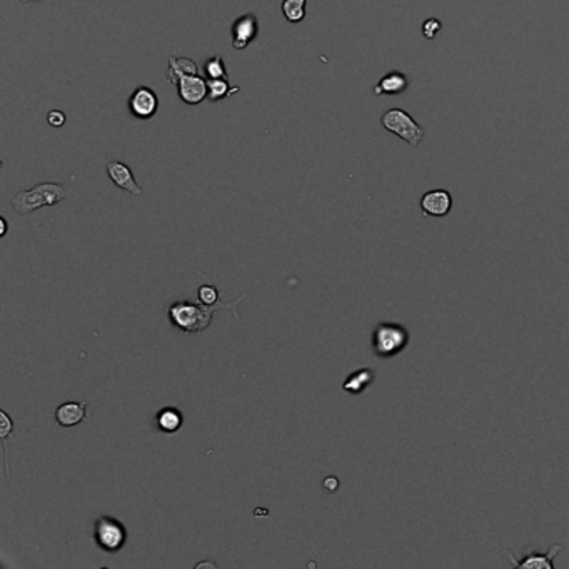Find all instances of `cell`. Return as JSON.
<instances>
[{
    "label": "cell",
    "mask_w": 569,
    "mask_h": 569,
    "mask_svg": "<svg viewBox=\"0 0 569 569\" xmlns=\"http://www.w3.org/2000/svg\"><path fill=\"white\" fill-rule=\"evenodd\" d=\"M247 294L240 296L239 299H236L234 302H217L209 306V304H200L199 302H192V301H177L174 302L171 307H169V321L177 331L180 333H187V334H199L203 333L209 327L212 318L216 315V312L219 309H227L232 311L236 319H239V314H237V304H240L244 298Z\"/></svg>",
    "instance_id": "cell-1"
},
{
    "label": "cell",
    "mask_w": 569,
    "mask_h": 569,
    "mask_svg": "<svg viewBox=\"0 0 569 569\" xmlns=\"http://www.w3.org/2000/svg\"><path fill=\"white\" fill-rule=\"evenodd\" d=\"M65 189L61 184L43 183L29 189V191L15 194L14 199H12V207L17 214L25 216L41 207H50V205L59 204L65 199Z\"/></svg>",
    "instance_id": "cell-2"
},
{
    "label": "cell",
    "mask_w": 569,
    "mask_h": 569,
    "mask_svg": "<svg viewBox=\"0 0 569 569\" xmlns=\"http://www.w3.org/2000/svg\"><path fill=\"white\" fill-rule=\"evenodd\" d=\"M411 334L408 327L397 322H379L373 331V351L377 358H396L409 346Z\"/></svg>",
    "instance_id": "cell-3"
},
{
    "label": "cell",
    "mask_w": 569,
    "mask_h": 569,
    "mask_svg": "<svg viewBox=\"0 0 569 569\" xmlns=\"http://www.w3.org/2000/svg\"><path fill=\"white\" fill-rule=\"evenodd\" d=\"M381 124L382 127L393 132L399 139L408 142L411 147H417L421 141L424 139V129L402 109L394 107L386 110L381 117Z\"/></svg>",
    "instance_id": "cell-4"
},
{
    "label": "cell",
    "mask_w": 569,
    "mask_h": 569,
    "mask_svg": "<svg viewBox=\"0 0 569 569\" xmlns=\"http://www.w3.org/2000/svg\"><path fill=\"white\" fill-rule=\"evenodd\" d=\"M94 541L102 551L118 552L125 546L127 541V529L121 521L112 516H99L94 524Z\"/></svg>",
    "instance_id": "cell-5"
},
{
    "label": "cell",
    "mask_w": 569,
    "mask_h": 569,
    "mask_svg": "<svg viewBox=\"0 0 569 569\" xmlns=\"http://www.w3.org/2000/svg\"><path fill=\"white\" fill-rule=\"evenodd\" d=\"M159 97L151 87H137L129 97V112L137 121H149L157 114Z\"/></svg>",
    "instance_id": "cell-6"
},
{
    "label": "cell",
    "mask_w": 569,
    "mask_h": 569,
    "mask_svg": "<svg viewBox=\"0 0 569 569\" xmlns=\"http://www.w3.org/2000/svg\"><path fill=\"white\" fill-rule=\"evenodd\" d=\"M259 34V21L254 14L240 15L237 21L232 23L231 37L232 47L236 50H244L258 39Z\"/></svg>",
    "instance_id": "cell-7"
},
{
    "label": "cell",
    "mask_w": 569,
    "mask_h": 569,
    "mask_svg": "<svg viewBox=\"0 0 569 569\" xmlns=\"http://www.w3.org/2000/svg\"><path fill=\"white\" fill-rule=\"evenodd\" d=\"M422 214L428 217H444L453 209V196L444 189L428 191L419 200Z\"/></svg>",
    "instance_id": "cell-8"
},
{
    "label": "cell",
    "mask_w": 569,
    "mask_h": 569,
    "mask_svg": "<svg viewBox=\"0 0 569 569\" xmlns=\"http://www.w3.org/2000/svg\"><path fill=\"white\" fill-rule=\"evenodd\" d=\"M563 551L561 544H555L549 548L548 552H528V555L521 556L519 559L513 558L511 552H506L509 561L515 568L519 569H555V558Z\"/></svg>",
    "instance_id": "cell-9"
},
{
    "label": "cell",
    "mask_w": 569,
    "mask_h": 569,
    "mask_svg": "<svg viewBox=\"0 0 569 569\" xmlns=\"http://www.w3.org/2000/svg\"><path fill=\"white\" fill-rule=\"evenodd\" d=\"M177 92H179L180 101L187 105H197L207 99V81L200 77L199 74L196 76L183 77L177 82Z\"/></svg>",
    "instance_id": "cell-10"
},
{
    "label": "cell",
    "mask_w": 569,
    "mask_h": 569,
    "mask_svg": "<svg viewBox=\"0 0 569 569\" xmlns=\"http://www.w3.org/2000/svg\"><path fill=\"white\" fill-rule=\"evenodd\" d=\"M105 169H107V176L110 177V180H112L118 189L132 194V196H142L141 185L136 183V177H134V174L130 171L127 164H124V162L121 161H109Z\"/></svg>",
    "instance_id": "cell-11"
},
{
    "label": "cell",
    "mask_w": 569,
    "mask_h": 569,
    "mask_svg": "<svg viewBox=\"0 0 569 569\" xmlns=\"http://www.w3.org/2000/svg\"><path fill=\"white\" fill-rule=\"evenodd\" d=\"M54 417L57 421V424L62 426V428H74V426L81 424L87 417V402H64V404H61L55 409Z\"/></svg>",
    "instance_id": "cell-12"
},
{
    "label": "cell",
    "mask_w": 569,
    "mask_h": 569,
    "mask_svg": "<svg viewBox=\"0 0 569 569\" xmlns=\"http://www.w3.org/2000/svg\"><path fill=\"white\" fill-rule=\"evenodd\" d=\"M376 379V373H374L371 367H359L354 373H351L349 376L344 379L342 382V391L346 393L353 394V396H359L374 382Z\"/></svg>",
    "instance_id": "cell-13"
},
{
    "label": "cell",
    "mask_w": 569,
    "mask_h": 569,
    "mask_svg": "<svg viewBox=\"0 0 569 569\" xmlns=\"http://www.w3.org/2000/svg\"><path fill=\"white\" fill-rule=\"evenodd\" d=\"M409 87V79L402 72H389L374 87L376 96H399Z\"/></svg>",
    "instance_id": "cell-14"
},
{
    "label": "cell",
    "mask_w": 569,
    "mask_h": 569,
    "mask_svg": "<svg viewBox=\"0 0 569 569\" xmlns=\"http://www.w3.org/2000/svg\"><path fill=\"white\" fill-rule=\"evenodd\" d=\"M184 424V414L180 413L179 408L174 406H167L162 408L159 413L156 414V426L162 434H174L177 433Z\"/></svg>",
    "instance_id": "cell-15"
},
{
    "label": "cell",
    "mask_w": 569,
    "mask_h": 569,
    "mask_svg": "<svg viewBox=\"0 0 569 569\" xmlns=\"http://www.w3.org/2000/svg\"><path fill=\"white\" fill-rule=\"evenodd\" d=\"M199 74V67L196 62L189 57H171L169 59V69H167V82L169 84H176L183 77L196 76Z\"/></svg>",
    "instance_id": "cell-16"
},
{
    "label": "cell",
    "mask_w": 569,
    "mask_h": 569,
    "mask_svg": "<svg viewBox=\"0 0 569 569\" xmlns=\"http://www.w3.org/2000/svg\"><path fill=\"white\" fill-rule=\"evenodd\" d=\"M239 92V87L229 85V79H207V99L211 102H219Z\"/></svg>",
    "instance_id": "cell-17"
},
{
    "label": "cell",
    "mask_w": 569,
    "mask_h": 569,
    "mask_svg": "<svg viewBox=\"0 0 569 569\" xmlns=\"http://www.w3.org/2000/svg\"><path fill=\"white\" fill-rule=\"evenodd\" d=\"M306 6L307 0H284L282 2V14L287 22L299 23L306 17Z\"/></svg>",
    "instance_id": "cell-18"
},
{
    "label": "cell",
    "mask_w": 569,
    "mask_h": 569,
    "mask_svg": "<svg viewBox=\"0 0 569 569\" xmlns=\"http://www.w3.org/2000/svg\"><path fill=\"white\" fill-rule=\"evenodd\" d=\"M204 74L207 79H229L226 65L220 55H214L204 64Z\"/></svg>",
    "instance_id": "cell-19"
},
{
    "label": "cell",
    "mask_w": 569,
    "mask_h": 569,
    "mask_svg": "<svg viewBox=\"0 0 569 569\" xmlns=\"http://www.w3.org/2000/svg\"><path fill=\"white\" fill-rule=\"evenodd\" d=\"M199 301L204 304H209V306L219 302V291H217V287L212 286V284H204V286H200Z\"/></svg>",
    "instance_id": "cell-20"
},
{
    "label": "cell",
    "mask_w": 569,
    "mask_h": 569,
    "mask_svg": "<svg viewBox=\"0 0 569 569\" xmlns=\"http://www.w3.org/2000/svg\"><path fill=\"white\" fill-rule=\"evenodd\" d=\"M442 29V23L441 21H437V19H429V21H426L422 23V34H424L426 39H434L437 34L441 32Z\"/></svg>",
    "instance_id": "cell-21"
},
{
    "label": "cell",
    "mask_w": 569,
    "mask_h": 569,
    "mask_svg": "<svg viewBox=\"0 0 569 569\" xmlns=\"http://www.w3.org/2000/svg\"><path fill=\"white\" fill-rule=\"evenodd\" d=\"M65 114L62 110H50L47 114V122H49L50 127H62L65 124Z\"/></svg>",
    "instance_id": "cell-22"
},
{
    "label": "cell",
    "mask_w": 569,
    "mask_h": 569,
    "mask_svg": "<svg viewBox=\"0 0 569 569\" xmlns=\"http://www.w3.org/2000/svg\"><path fill=\"white\" fill-rule=\"evenodd\" d=\"M10 431H12V422H10L9 414H7L6 411H2V433H0V437H2L3 442H6L7 437H9Z\"/></svg>",
    "instance_id": "cell-23"
},
{
    "label": "cell",
    "mask_w": 569,
    "mask_h": 569,
    "mask_svg": "<svg viewBox=\"0 0 569 569\" xmlns=\"http://www.w3.org/2000/svg\"><path fill=\"white\" fill-rule=\"evenodd\" d=\"M322 486H324V491H326V493H335V491H338V488H339V479H338V477H334V476H329V477H326V479H324Z\"/></svg>",
    "instance_id": "cell-24"
},
{
    "label": "cell",
    "mask_w": 569,
    "mask_h": 569,
    "mask_svg": "<svg viewBox=\"0 0 569 569\" xmlns=\"http://www.w3.org/2000/svg\"><path fill=\"white\" fill-rule=\"evenodd\" d=\"M0 224H2V232H0V237H3L7 234V220L2 217V219H0Z\"/></svg>",
    "instance_id": "cell-25"
},
{
    "label": "cell",
    "mask_w": 569,
    "mask_h": 569,
    "mask_svg": "<svg viewBox=\"0 0 569 569\" xmlns=\"http://www.w3.org/2000/svg\"><path fill=\"white\" fill-rule=\"evenodd\" d=\"M30 2H37V0H30Z\"/></svg>",
    "instance_id": "cell-26"
}]
</instances>
